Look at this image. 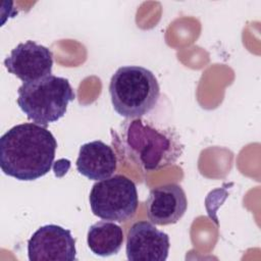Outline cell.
<instances>
[{"mask_svg": "<svg viewBox=\"0 0 261 261\" xmlns=\"http://www.w3.org/2000/svg\"><path fill=\"white\" fill-rule=\"evenodd\" d=\"M89 202L93 214L99 218L126 221L136 214L139 204L136 184L121 174L98 180L92 187Z\"/></svg>", "mask_w": 261, "mask_h": 261, "instance_id": "5b68a950", "label": "cell"}, {"mask_svg": "<svg viewBox=\"0 0 261 261\" xmlns=\"http://www.w3.org/2000/svg\"><path fill=\"white\" fill-rule=\"evenodd\" d=\"M56 148L47 127L35 122L16 124L0 139L1 170L18 180H35L51 169Z\"/></svg>", "mask_w": 261, "mask_h": 261, "instance_id": "7a4b0ae2", "label": "cell"}, {"mask_svg": "<svg viewBox=\"0 0 261 261\" xmlns=\"http://www.w3.org/2000/svg\"><path fill=\"white\" fill-rule=\"evenodd\" d=\"M123 240L121 226L109 220H101L92 224L87 233V243L90 250L101 257L117 254L122 247Z\"/></svg>", "mask_w": 261, "mask_h": 261, "instance_id": "8fae6325", "label": "cell"}, {"mask_svg": "<svg viewBox=\"0 0 261 261\" xmlns=\"http://www.w3.org/2000/svg\"><path fill=\"white\" fill-rule=\"evenodd\" d=\"M28 256L30 261L76 260L75 239L60 225H43L28 241Z\"/></svg>", "mask_w": 261, "mask_h": 261, "instance_id": "8992f818", "label": "cell"}, {"mask_svg": "<svg viewBox=\"0 0 261 261\" xmlns=\"http://www.w3.org/2000/svg\"><path fill=\"white\" fill-rule=\"evenodd\" d=\"M188 200L182 188L167 184L152 189L146 200L148 219L157 225L176 223L185 214Z\"/></svg>", "mask_w": 261, "mask_h": 261, "instance_id": "9c48e42d", "label": "cell"}, {"mask_svg": "<svg viewBox=\"0 0 261 261\" xmlns=\"http://www.w3.org/2000/svg\"><path fill=\"white\" fill-rule=\"evenodd\" d=\"M109 94L114 110L122 117H143L159 100L160 87L154 73L138 65L120 66L111 76Z\"/></svg>", "mask_w": 261, "mask_h": 261, "instance_id": "3957f363", "label": "cell"}, {"mask_svg": "<svg viewBox=\"0 0 261 261\" xmlns=\"http://www.w3.org/2000/svg\"><path fill=\"white\" fill-rule=\"evenodd\" d=\"M169 248L168 234L149 221L135 222L127 232L125 253L129 261H165Z\"/></svg>", "mask_w": 261, "mask_h": 261, "instance_id": "ba28073f", "label": "cell"}, {"mask_svg": "<svg viewBox=\"0 0 261 261\" xmlns=\"http://www.w3.org/2000/svg\"><path fill=\"white\" fill-rule=\"evenodd\" d=\"M4 65L23 84L31 83L51 74L53 54L49 48L29 40L11 50L4 59Z\"/></svg>", "mask_w": 261, "mask_h": 261, "instance_id": "52a82bcc", "label": "cell"}, {"mask_svg": "<svg viewBox=\"0 0 261 261\" xmlns=\"http://www.w3.org/2000/svg\"><path fill=\"white\" fill-rule=\"evenodd\" d=\"M112 144L145 171L174 164L184 152V144L172 126L158 125L142 117L126 118L117 130H111Z\"/></svg>", "mask_w": 261, "mask_h": 261, "instance_id": "6da1fadb", "label": "cell"}, {"mask_svg": "<svg viewBox=\"0 0 261 261\" xmlns=\"http://www.w3.org/2000/svg\"><path fill=\"white\" fill-rule=\"evenodd\" d=\"M17 105L33 122L47 127L64 116L75 94L65 77L50 74L24 83L17 90Z\"/></svg>", "mask_w": 261, "mask_h": 261, "instance_id": "277c9868", "label": "cell"}, {"mask_svg": "<svg viewBox=\"0 0 261 261\" xmlns=\"http://www.w3.org/2000/svg\"><path fill=\"white\" fill-rule=\"evenodd\" d=\"M75 166L80 174L98 181L114 173L117 168V158L112 147L96 140L81 146Z\"/></svg>", "mask_w": 261, "mask_h": 261, "instance_id": "30bf717a", "label": "cell"}]
</instances>
